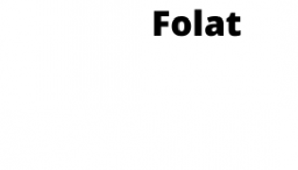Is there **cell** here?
<instances>
[{"label": "cell", "instance_id": "1", "mask_svg": "<svg viewBox=\"0 0 298 170\" xmlns=\"http://www.w3.org/2000/svg\"><path fill=\"white\" fill-rule=\"evenodd\" d=\"M191 21H190L187 16H176L171 24V29L172 33L175 34L176 36L183 37L187 36L191 32Z\"/></svg>", "mask_w": 298, "mask_h": 170}, {"label": "cell", "instance_id": "2", "mask_svg": "<svg viewBox=\"0 0 298 170\" xmlns=\"http://www.w3.org/2000/svg\"><path fill=\"white\" fill-rule=\"evenodd\" d=\"M209 25L205 27L207 36H224V20L220 16H209Z\"/></svg>", "mask_w": 298, "mask_h": 170}, {"label": "cell", "instance_id": "3", "mask_svg": "<svg viewBox=\"0 0 298 170\" xmlns=\"http://www.w3.org/2000/svg\"><path fill=\"white\" fill-rule=\"evenodd\" d=\"M170 15L169 11L165 10H156L154 12V35L161 36L162 28L169 27V23L163 20V18H168Z\"/></svg>", "mask_w": 298, "mask_h": 170}, {"label": "cell", "instance_id": "4", "mask_svg": "<svg viewBox=\"0 0 298 170\" xmlns=\"http://www.w3.org/2000/svg\"><path fill=\"white\" fill-rule=\"evenodd\" d=\"M240 21V16H236L235 13H231L230 16H228L227 23H228V32H230L231 36H240L241 32L240 30H236L235 24Z\"/></svg>", "mask_w": 298, "mask_h": 170}, {"label": "cell", "instance_id": "5", "mask_svg": "<svg viewBox=\"0 0 298 170\" xmlns=\"http://www.w3.org/2000/svg\"><path fill=\"white\" fill-rule=\"evenodd\" d=\"M195 35L196 36H202L203 34V11L201 8H196L195 13Z\"/></svg>", "mask_w": 298, "mask_h": 170}]
</instances>
